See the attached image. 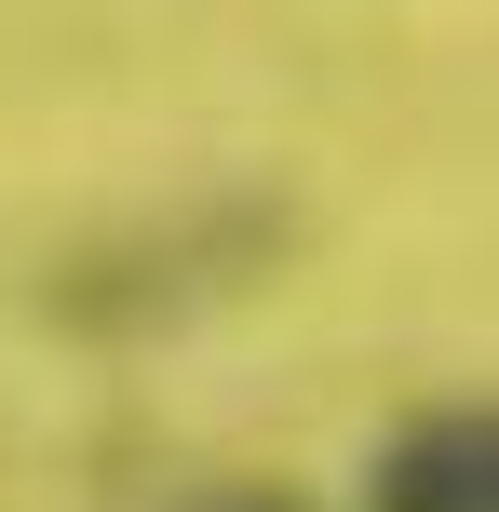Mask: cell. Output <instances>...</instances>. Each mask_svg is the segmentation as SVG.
Returning <instances> with one entry per match:
<instances>
[{"label":"cell","instance_id":"obj_2","mask_svg":"<svg viewBox=\"0 0 499 512\" xmlns=\"http://www.w3.org/2000/svg\"><path fill=\"white\" fill-rule=\"evenodd\" d=\"M189 512H311L297 486H216V499H189Z\"/></svg>","mask_w":499,"mask_h":512},{"label":"cell","instance_id":"obj_1","mask_svg":"<svg viewBox=\"0 0 499 512\" xmlns=\"http://www.w3.org/2000/svg\"><path fill=\"white\" fill-rule=\"evenodd\" d=\"M365 512H499V418L473 405H419L365 472Z\"/></svg>","mask_w":499,"mask_h":512}]
</instances>
